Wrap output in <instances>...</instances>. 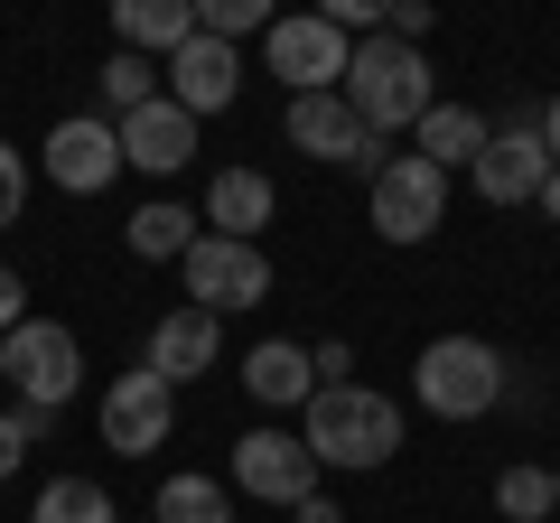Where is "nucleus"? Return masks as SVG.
<instances>
[{
	"mask_svg": "<svg viewBox=\"0 0 560 523\" xmlns=\"http://www.w3.org/2000/svg\"><path fill=\"white\" fill-rule=\"evenodd\" d=\"M290 150H308V160H327V168H364V178H383V141L355 121L346 94H300V103H290Z\"/></svg>",
	"mask_w": 560,
	"mask_h": 523,
	"instance_id": "10",
	"label": "nucleus"
},
{
	"mask_svg": "<svg viewBox=\"0 0 560 523\" xmlns=\"http://www.w3.org/2000/svg\"><path fill=\"white\" fill-rule=\"evenodd\" d=\"M243 393H253L261 411H308V403H318V364H308V346H290V337L253 346V356H243Z\"/></svg>",
	"mask_w": 560,
	"mask_h": 523,
	"instance_id": "16",
	"label": "nucleus"
},
{
	"mask_svg": "<svg viewBox=\"0 0 560 523\" xmlns=\"http://www.w3.org/2000/svg\"><path fill=\"white\" fill-rule=\"evenodd\" d=\"M168 421H178V393H168L150 364L113 374V393H103V449H113V458H150V449H168Z\"/></svg>",
	"mask_w": 560,
	"mask_h": 523,
	"instance_id": "9",
	"label": "nucleus"
},
{
	"mask_svg": "<svg viewBox=\"0 0 560 523\" xmlns=\"http://www.w3.org/2000/svg\"><path fill=\"white\" fill-rule=\"evenodd\" d=\"M308 364H318V383H355V356L346 346H308Z\"/></svg>",
	"mask_w": 560,
	"mask_h": 523,
	"instance_id": "29",
	"label": "nucleus"
},
{
	"mask_svg": "<svg viewBox=\"0 0 560 523\" xmlns=\"http://www.w3.org/2000/svg\"><path fill=\"white\" fill-rule=\"evenodd\" d=\"M103 121H121V113H140V103H160V66L150 57H131V47H113V66H103Z\"/></svg>",
	"mask_w": 560,
	"mask_h": 523,
	"instance_id": "23",
	"label": "nucleus"
},
{
	"mask_svg": "<svg viewBox=\"0 0 560 523\" xmlns=\"http://www.w3.org/2000/svg\"><path fill=\"white\" fill-rule=\"evenodd\" d=\"M533 206H541V216H551V224H560V168H551V187H541V197H533Z\"/></svg>",
	"mask_w": 560,
	"mask_h": 523,
	"instance_id": "32",
	"label": "nucleus"
},
{
	"mask_svg": "<svg viewBox=\"0 0 560 523\" xmlns=\"http://www.w3.org/2000/svg\"><path fill=\"white\" fill-rule=\"evenodd\" d=\"M346 103H355V121L364 131H420V113H430V57L420 47H401V38H364L355 57H346V84H337Z\"/></svg>",
	"mask_w": 560,
	"mask_h": 523,
	"instance_id": "2",
	"label": "nucleus"
},
{
	"mask_svg": "<svg viewBox=\"0 0 560 523\" xmlns=\"http://www.w3.org/2000/svg\"><path fill=\"white\" fill-rule=\"evenodd\" d=\"M10 327H28V281L0 262V337H10Z\"/></svg>",
	"mask_w": 560,
	"mask_h": 523,
	"instance_id": "28",
	"label": "nucleus"
},
{
	"mask_svg": "<svg viewBox=\"0 0 560 523\" xmlns=\"http://www.w3.org/2000/svg\"><path fill=\"white\" fill-rule=\"evenodd\" d=\"M300 440H308L318 467L374 477V467H393V449H401V403H383L374 383H318V403L300 411Z\"/></svg>",
	"mask_w": 560,
	"mask_h": 523,
	"instance_id": "1",
	"label": "nucleus"
},
{
	"mask_svg": "<svg viewBox=\"0 0 560 523\" xmlns=\"http://www.w3.org/2000/svg\"><path fill=\"white\" fill-rule=\"evenodd\" d=\"M20 206H28V160H20L10 141H0V234L20 224Z\"/></svg>",
	"mask_w": 560,
	"mask_h": 523,
	"instance_id": "26",
	"label": "nucleus"
},
{
	"mask_svg": "<svg viewBox=\"0 0 560 523\" xmlns=\"http://www.w3.org/2000/svg\"><path fill=\"white\" fill-rule=\"evenodd\" d=\"M28 523H121V514H113V496L94 477H57V486H38Z\"/></svg>",
	"mask_w": 560,
	"mask_h": 523,
	"instance_id": "22",
	"label": "nucleus"
},
{
	"mask_svg": "<svg viewBox=\"0 0 560 523\" xmlns=\"http://www.w3.org/2000/svg\"><path fill=\"white\" fill-rule=\"evenodd\" d=\"M271 20H280L271 0H206V10H197V28H206V38H224V47H234V38H253V28L271 38Z\"/></svg>",
	"mask_w": 560,
	"mask_h": 523,
	"instance_id": "25",
	"label": "nucleus"
},
{
	"mask_svg": "<svg viewBox=\"0 0 560 523\" xmlns=\"http://www.w3.org/2000/svg\"><path fill=\"white\" fill-rule=\"evenodd\" d=\"M261 57H271V75L290 84V103H300V94H337V84H346V57H355V38H337L318 10H300V20H271Z\"/></svg>",
	"mask_w": 560,
	"mask_h": 523,
	"instance_id": "7",
	"label": "nucleus"
},
{
	"mask_svg": "<svg viewBox=\"0 0 560 523\" xmlns=\"http://www.w3.org/2000/svg\"><path fill=\"white\" fill-rule=\"evenodd\" d=\"M467 178H477V197H486V206H533L541 187H551V150H541V121H533V113L504 121L495 141L477 150V168H467Z\"/></svg>",
	"mask_w": 560,
	"mask_h": 523,
	"instance_id": "11",
	"label": "nucleus"
},
{
	"mask_svg": "<svg viewBox=\"0 0 560 523\" xmlns=\"http://www.w3.org/2000/svg\"><path fill=\"white\" fill-rule=\"evenodd\" d=\"M113 131H121V168H150V178H178V168L197 160V121H187L168 94L140 103V113H121Z\"/></svg>",
	"mask_w": 560,
	"mask_h": 523,
	"instance_id": "14",
	"label": "nucleus"
},
{
	"mask_svg": "<svg viewBox=\"0 0 560 523\" xmlns=\"http://www.w3.org/2000/svg\"><path fill=\"white\" fill-rule=\"evenodd\" d=\"M47 178H57L66 197H103V187L121 178V131L103 113H66L57 131H47Z\"/></svg>",
	"mask_w": 560,
	"mask_h": 523,
	"instance_id": "12",
	"label": "nucleus"
},
{
	"mask_svg": "<svg viewBox=\"0 0 560 523\" xmlns=\"http://www.w3.org/2000/svg\"><path fill=\"white\" fill-rule=\"evenodd\" d=\"M206 224H215L224 243H261V224H271V178H261V168H215V178H206Z\"/></svg>",
	"mask_w": 560,
	"mask_h": 523,
	"instance_id": "18",
	"label": "nucleus"
},
{
	"mask_svg": "<svg viewBox=\"0 0 560 523\" xmlns=\"http://www.w3.org/2000/svg\"><path fill=\"white\" fill-rule=\"evenodd\" d=\"M533 121H541V150H551V168H560V94H551V103H541V113H533Z\"/></svg>",
	"mask_w": 560,
	"mask_h": 523,
	"instance_id": "30",
	"label": "nucleus"
},
{
	"mask_svg": "<svg viewBox=\"0 0 560 523\" xmlns=\"http://www.w3.org/2000/svg\"><path fill=\"white\" fill-rule=\"evenodd\" d=\"M234 486L261 496V504H280V514H300L318 496V458H308L300 430H243L234 440Z\"/></svg>",
	"mask_w": 560,
	"mask_h": 523,
	"instance_id": "6",
	"label": "nucleus"
},
{
	"mask_svg": "<svg viewBox=\"0 0 560 523\" xmlns=\"http://www.w3.org/2000/svg\"><path fill=\"white\" fill-rule=\"evenodd\" d=\"M113 38L131 47V57L168 66L187 38H197V0H113Z\"/></svg>",
	"mask_w": 560,
	"mask_h": 523,
	"instance_id": "17",
	"label": "nucleus"
},
{
	"mask_svg": "<svg viewBox=\"0 0 560 523\" xmlns=\"http://www.w3.org/2000/svg\"><path fill=\"white\" fill-rule=\"evenodd\" d=\"M0 374H10V393H20V411H47V421H57V411L75 403V383H84L75 327H57V318L10 327V337H0Z\"/></svg>",
	"mask_w": 560,
	"mask_h": 523,
	"instance_id": "4",
	"label": "nucleus"
},
{
	"mask_svg": "<svg viewBox=\"0 0 560 523\" xmlns=\"http://www.w3.org/2000/svg\"><path fill=\"white\" fill-rule=\"evenodd\" d=\"M215 356H224V318H206V309H168L160 327H150V374L178 393V383H197V374H215Z\"/></svg>",
	"mask_w": 560,
	"mask_h": 523,
	"instance_id": "15",
	"label": "nucleus"
},
{
	"mask_svg": "<svg viewBox=\"0 0 560 523\" xmlns=\"http://www.w3.org/2000/svg\"><path fill=\"white\" fill-rule=\"evenodd\" d=\"M551 504H560V467H551Z\"/></svg>",
	"mask_w": 560,
	"mask_h": 523,
	"instance_id": "33",
	"label": "nucleus"
},
{
	"mask_svg": "<svg viewBox=\"0 0 560 523\" xmlns=\"http://www.w3.org/2000/svg\"><path fill=\"white\" fill-rule=\"evenodd\" d=\"M131 262H187V243L206 234V216H187V206H168V197H150V206H131Z\"/></svg>",
	"mask_w": 560,
	"mask_h": 523,
	"instance_id": "20",
	"label": "nucleus"
},
{
	"mask_svg": "<svg viewBox=\"0 0 560 523\" xmlns=\"http://www.w3.org/2000/svg\"><path fill=\"white\" fill-rule=\"evenodd\" d=\"M28 449H38V440H28V421H20V411H0V477H20Z\"/></svg>",
	"mask_w": 560,
	"mask_h": 523,
	"instance_id": "27",
	"label": "nucleus"
},
{
	"mask_svg": "<svg viewBox=\"0 0 560 523\" xmlns=\"http://www.w3.org/2000/svg\"><path fill=\"white\" fill-rule=\"evenodd\" d=\"M440 216H448V178H440V168L420 160V150L383 160V178H374V234L383 243H430Z\"/></svg>",
	"mask_w": 560,
	"mask_h": 523,
	"instance_id": "8",
	"label": "nucleus"
},
{
	"mask_svg": "<svg viewBox=\"0 0 560 523\" xmlns=\"http://www.w3.org/2000/svg\"><path fill=\"white\" fill-rule=\"evenodd\" d=\"M411 403L430 421H486L504 403V356L486 337H430L411 364Z\"/></svg>",
	"mask_w": 560,
	"mask_h": 523,
	"instance_id": "3",
	"label": "nucleus"
},
{
	"mask_svg": "<svg viewBox=\"0 0 560 523\" xmlns=\"http://www.w3.org/2000/svg\"><path fill=\"white\" fill-rule=\"evenodd\" d=\"M290 523H346V514H337V504H327V496H308V504H300V514H290Z\"/></svg>",
	"mask_w": 560,
	"mask_h": 523,
	"instance_id": "31",
	"label": "nucleus"
},
{
	"mask_svg": "<svg viewBox=\"0 0 560 523\" xmlns=\"http://www.w3.org/2000/svg\"><path fill=\"white\" fill-rule=\"evenodd\" d=\"M486 141H495V121L467 113V103H430V113H420V160L440 168V178H448V168H477Z\"/></svg>",
	"mask_w": 560,
	"mask_h": 523,
	"instance_id": "19",
	"label": "nucleus"
},
{
	"mask_svg": "<svg viewBox=\"0 0 560 523\" xmlns=\"http://www.w3.org/2000/svg\"><path fill=\"white\" fill-rule=\"evenodd\" d=\"M187 281V309H206V318H224V309H261L271 300V262H261V243H224V234H197L178 262Z\"/></svg>",
	"mask_w": 560,
	"mask_h": 523,
	"instance_id": "5",
	"label": "nucleus"
},
{
	"mask_svg": "<svg viewBox=\"0 0 560 523\" xmlns=\"http://www.w3.org/2000/svg\"><path fill=\"white\" fill-rule=\"evenodd\" d=\"M150 514H160V523H234V486L187 467V477L160 486V504H150Z\"/></svg>",
	"mask_w": 560,
	"mask_h": 523,
	"instance_id": "21",
	"label": "nucleus"
},
{
	"mask_svg": "<svg viewBox=\"0 0 560 523\" xmlns=\"http://www.w3.org/2000/svg\"><path fill=\"white\" fill-rule=\"evenodd\" d=\"M495 514L504 523H551L560 504H551V467H504L495 477Z\"/></svg>",
	"mask_w": 560,
	"mask_h": 523,
	"instance_id": "24",
	"label": "nucleus"
},
{
	"mask_svg": "<svg viewBox=\"0 0 560 523\" xmlns=\"http://www.w3.org/2000/svg\"><path fill=\"white\" fill-rule=\"evenodd\" d=\"M160 84H168V103H178L187 121H206V113H224V103L243 94V57H234L224 38H206V28H197V38L160 66Z\"/></svg>",
	"mask_w": 560,
	"mask_h": 523,
	"instance_id": "13",
	"label": "nucleus"
}]
</instances>
